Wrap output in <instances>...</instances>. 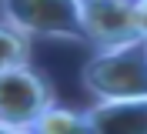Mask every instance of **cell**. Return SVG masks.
I'll return each mask as SVG.
<instances>
[{
	"label": "cell",
	"mask_w": 147,
	"mask_h": 134,
	"mask_svg": "<svg viewBox=\"0 0 147 134\" xmlns=\"http://www.w3.org/2000/svg\"><path fill=\"white\" fill-rule=\"evenodd\" d=\"M84 87L94 94L97 104L147 97V40L137 37L97 50L84 64Z\"/></svg>",
	"instance_id": "obj_1"
},
{
	"label": "cell",
	"mask_w": 147,
	"mask_h": 134,
	"mask_svg": "<svg viewBox=\"0 0 147 134\" xmlns=\"http://www.w3.org/2000/svg\"><path fill=\"white\" fill-rule=\"evenodd\" d=\"M0 134H30V131H13V127H0Z\"/></svg>",
	"instance_id": "obj_9"
},
{
	"label": "cell",
	"mask_w": 147,
	"mask_h": 134,
	"mask_svg": "<svg viewBox=\"0 0 147 134\" xmlns=\"http://www.w3.org/2000/svg\"><path fill=\"white\" fill-rule=\"evenodd\" d=\"M80 30L97 50L137 40L134 0H80Z\"/></svg>",
	"instance_id": "obj_4"
},
{
	"label": "cell",
	"mask_w": 147,
	"mask_h": 134,
	"mask_svg": "<svg viewBox=\"0 0 147 134\" xmlns=\"http://www.w3.org/2000/svg\"><path fill=\"white\" fill-rule=\"evenodd\" d=\"M134 27L140 40H147V0H134Z\"/></svg>",
	"instance_id": "obj_8"
},
{
	"label": "cell",
	"mask_w": 147,
	"mask_h": 134,
	"mask_svg": "<svg viewBox=\"0 0 147 134\" xmlns=\"http://www.w3.org/2000/svg\"><path fill=\"white\" fill-rule=\"evenodd\" d=\"M27 61H30V40L0 17V71L24 67Z\"/></svg>",
	"instance_id": "obj_7"
},
{
	"label": "cell",
	"mask_w": 147,
	"mask_h": 134,
	"mask_svg": "<svg viewBox=\"0 0 147 134\" xmlns=\"http://www.w3.org/2000/svg\"><path fill=\"white\" fill-rule=\"evenodd\" d=\"M30 134H90L87 131V117L84 111H70V107H50L34 121Z\"/></svg>",
	"instance_id": "obj_6"
},
{
	"label": "cell",
	"mask_w": 147,
	"mask_h": 134,
	"mask_svg": "<svg viewBox=\"0 0 147 134\" xmlns=\"http://www.w3.org/2000/svg\"><path fill=\"white\" fill-rule=\"evenodd\" d=\"M0 17L27 37L80 44V0H0Z\"/></svg>",
	"instance_id": "obj_2"
},
{
	"label": "cell",
	"mask_w": 147,
	"mask_h": 134,
	"mask_svg": "<svg viewBox=\"0 0 147 134\" xmlns=\"http://www.w3.org/2000/svg\"><path fill=\"white\" fill-rule=\"evenodd\" d=\"M90 134H147V97L104 101L84 111Z\"/></svg>",
	"instance_id": "obj_5"
},
{
	"label": "cell",
	"mask_w": 147,
	"mask_h": 134,
	"mask_svg": "<svg viewBox=\"0 0 147 134\" xmlns=\"http://www.w3.org/2000/svg\"><path fill=\"white\" fill-rule=\"evenodd\" d=\"M54 104V87L30 64L0 71V127L30 131L34 121Z\"/></svg>",
	"instance_id": "obj_3"
}]
</instances>
